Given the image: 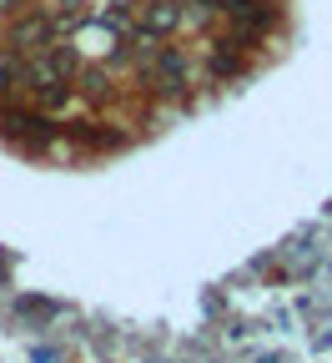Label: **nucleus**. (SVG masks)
Instances as JSON below:
<instances>
[{
    "label": "nucleus",
    "instance_id": "obj_1",
    "mask_svg": "<svg viewBox=\"0 0 332 363\" xmlns=\"http://www.w3.org/2000/svg\"><path fill=\"white\" fill-rule=\"evenodd\" d=\"M40 45H51V16H30L16 26V51L21 56H35Z\"/></svg>",
    "mask_w": 332,
    "mask_h": 363
},
{
    "label": "nucleus",
    "instance_id": "obj_2",
    "mask_svg": "<svg viewBox=\"0 0 332 363\" xmlns=\"http://www.w3.org/2000/svg\"><path fill=\"white\" fill-rule=\"evenodd\" d=\"M6 131L16 136V142H25V147L51 142V126H45L40 116H25V111H6Z\"/></svg>",
    "mask_w": 332,
    "mask_h": 363
},
{
    "label": "nucleus",
    "instance_id": "obj_3",
    "mask_svg": "<svg viewBox=\"0 0 332 363\" xmlns=\"http://www.w3.org/2000/svg\"><path fill=\"white\" fill-rule=\"evenodd\" d=\"M147 76H151L156 91H176L181 86V56L176 51H151V71Z\"/></svg>",
    "mask_w": 332,
    "mask_h": 363
},
{
    "label": "nucleus",
    "instance_id": "obj_4",
    "mask_svg": "<svg viewBox=\"0 0 332 363\" xmlns=\"http://www.w3.org/2000/svg\"><path fill=\"white\" fill-rule=\"evenodd\" d=\"M11 6H16V0H0V11H11Z\"/></svg>",
    "mask_w": 332,
    "mask_h": 363
}]
</instances>
